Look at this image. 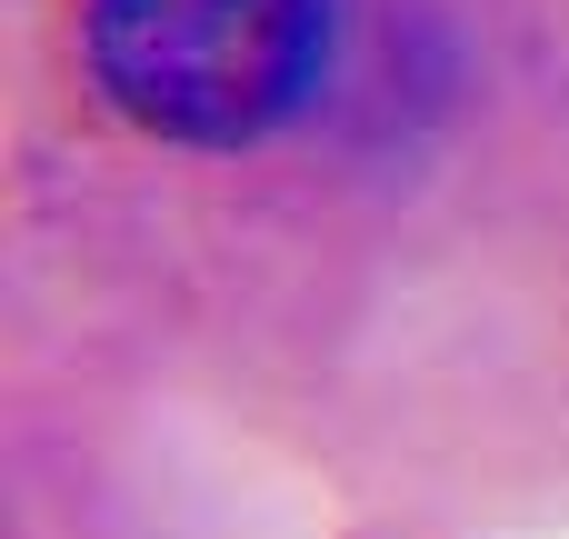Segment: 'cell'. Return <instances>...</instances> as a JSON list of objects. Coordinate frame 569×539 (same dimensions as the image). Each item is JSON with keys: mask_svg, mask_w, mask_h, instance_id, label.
Wrapping results in <instances>:
<instances>
[{"mask_svg": "<svg viewBox=\"0 0 569 539\" xmlns=\"http://www.w3.org/2000/svg\"><path fill=\"white\" fill-rule=\"evenodd\" d=\"M330 0H80V70L110 120L170 150H250L320 90Z\"/></svg>", "mask_w": 569, "mask_h": 539, "instance_id": "cell-1", "label": "cell"}]
</instances>
